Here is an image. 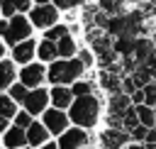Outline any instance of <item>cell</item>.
Returning a JSON list of instances; mask_svg holds the SVG:
<instances>
[{"mask_svg": "<svg viewBox=\"0 0 156 149\" xmlns=\"http://www.w3.org/2000/svg\"><path fill=\"white\" fill-rule=\"evenodd\" d=\"M134 107H136V117H139L141 125H146V127H154V125H156V107H154V105L139 103V105H134Z\"/></svg>", "mask_w": 156, "mask_h": 149, "instance_id": "18", "label": "cell"}, {"mask_svg": "<svg viewBox=\"0 0 156 149\" xmlns=\"http://www.w3.org/2000/svg\"><path fill=\"white\" fill-rule=\"evenodd\" d=\"M73 90H71V85H51V90H49V100H51V105L54 107H61V110H68V105L73 103Z\"/></svg>", "mask_w": 156, "mask_h": 149, "instance_id": "12", "label": "cell"}, {"mask_svg": "<svg viewBox=\"0 0 156 149\" xmlns=\"http://www.w3.org/2000/svg\"><path fill=\"white\" fill-rule=\"evenodd\" d=\"M51 2H54L61 12H68V10H78L85 0H51Z\"/></svg>", "mask_w": 156, "mask_h": 149, "instance_id": "26", "label": "cell"}, {"mask_svg": "<svg viewBox=\"0 0 156 149\" xmlns=\"http://www.w3.org/2000/svg\"><path fill=\"white\" fill-rule=\"evenodd\" d=\"M34 56H37V42H34L32 37H27V39L12 44V59H15L17 64L24 66V64H29Z\"/></svg>", "mask_w": 156, "mask_h": 149, "instance_id": "11", "label": "cell"}, {"mask_svg": "<svg viewBox=\"0 0 156 149\" xmlns=\"http://www.w3.org/2000/svg\"><path fill=\"white\" fill-rule=\"evenodd\" d=\"M71 32V27L68 24H63V22H56V24H51L49 29H44V37L46 39H51V42H58L63 34H68Z\"/></svg>", "mask_w": 156, "mask_h": 149, "instance_id": "20", "label": "cell"}, {"mask_svg": "<svg viewBox=\"0 0 156 149\" xmlns=\"http://www.w3.org/2000/svg\"><path fill=\"white\" fill-rule=\"evenodd\" d=\"M7 24H10V22H2V20H0V34H2V37H5V32H7Z\"/></svg>", "mask_w": 156, "mask_h": 149, "instance_id": "34", "label": "cell"}, {"mask_svg": "<svg viewBox=\"0 0 156 149\" xmlns=\"http://www.w3.org/2000/svg\"><path fill=\"white\" fill-rule=\"evenodd\" d=\"M98 149H100V147H98Z\"/></svg>", "mask_w": 156, "mask_h": 149, "instance_id": "39", "label": "cell"}, {"mask_svg": "<svg viewBox=\"0 0 156 149\" xmlns=\"http://www.w3.org/2000/svg\"><path fill=\"white\" fill-rule=\"evenodd\" d=\"M32 117H34V115H32V112H27V110L15 112V125H20V127H24V129H27V127L32 125Z\"/></svg>", "mask_w": 156, "mask_h": 149, "instance_id": "27", "label": "cell"}, {"mask_svg": "<svg viewBox=\"0 0 156 149\" xmlns=\"http://www.w3.org/2000/svg\"><path fill=\"white\" fill-rule=\"evenodd\" d=\"M20 149H27V147H20ZM29 149H32V147H29Z\"/></svg>", "mask_w": 156, "mask_h": 149, "instance_id": "37", "label": "cell"}, {"mask_svg": "<svg viewBox=\"0 0 156 149\" xmlns=\"http://www.w3.org/2000/svg\"><path fill=\"white\" fill-rule=\"evenodd\" d=\"M122 0H100V10L107 12V15H119L122 12Z\"/></svg>", "mask_w": 156, "mask_h": 149, "instance_id": "25", "label": "cell"}, {"mask_svg": "<svg viewBox=\"0 0 156 149\" xmlns=\"http://www.w3.org/2000/svg\"><path fill=\"white\" fill-rule=\"evenodd\" d=\"M2 142H5V147H10V149L27 147V129H24V127H20V125H15V127L5 129V137H2Z\"/></svg>", "mask_w": 156, "mask_h": 149, "instance_id": "14", "label": "cell"}, {"mask_svg": "<svg viewBox=\"0 0 156 149\" xmlns=\"http://www.w3.org/2000/svg\"><path fill=\"white\" fill-rule=\"evenodd\" d=\"M27 93H29V88H27L22 81H20V83H15V85H10V98H12L15 103H24Z\"/></svg>", "mask_w": 156, "mask_h": 149, "instance_id": "24", "label": "cell"}, {"mask_svg": "<svg viewBox=\"0 0 156 149\" xmlns=\"http://www.w3.org/2000/svg\"><path fill=\"white\" fill-rule=\"evenodd\" d=\"M49 90L46 88H41V85H37V88H29V93H27V98H24V110L27 112H32V115H41L46 107H49Z\"/></svg>", "mask_w": 156, "mask_h": 149, "instance_id": "8", "label": "cell"}, {"mask_svg": "<svg viewBox=\"0 0 156 149\" xmlns=\"http://www.w3.org/2000/svg\"><path fill=\"white\" fill-rule=\"evenodd\" d=\"M37 56H39V61H44V64H51L54 59H58V46H56V42H51V39H41L39 44H37Z\"/></svg>", "mask_w": 156, "mask_h": 149, "instance_id": "15", "label": "cell"}, {"mask_svg": "<svg viewBox=\"0 0 156 149\" xmlns=\"http://www.w3.org/2000/svg\"><path fill=\"white\" fill-rule=\"evenodd\" d=\"M129 139L132 137H129V132L124 127H110V125H105L100 129V134H98V147L100 149H122Z\"/></svg>", "mask_w": 156, "mask_h": 149, "instance_id": "5", "label": "cell"}, {"mask_svg": "<svg viewBox=\"0 0 156 149\" xmlns=\"http://www.w3.org/2000/svg\"><path fill=\"white\" fill-rule=\"evenodd\" d=\"M49 139H51V132L46 129V125L32 120V125L27 127V144H29V147H41V144H46Z\"/></svg>", "mask_w": 156, "mask_h": 149, "instance_id": "13", "label": "cell"}, {"mask_svg": "<svg viewBox=\"0 0 156 149\" xmlns=\"http://www.w3.org/2000/svg\"><path fill=\"white\" fill-rule=\"evenodd\" d=\"M105 115V100L100 93H88V95H76L73 103L68 105V117L71 125L85 127V129H95L102 122Z\"/></svg>", "mask_w": 156, "mask_h": 149, "instance_id": "1", "label": "cell"}, {"mask_svg": "<svg viewBox=\"0 0 156 149\" xmlns=\"http://www.w3.org/2000/svg\"><path fill=\"white\" fill-rule=\"evenodd\" d=\"M129 98H132V105H139V103H144V88H136V90H134Z\"/></svg>", "mask_w": 156, "mask_h": 149, "instance_id": "29", "label": "cell"}, {"mask_svg": "<svg viewBox=\"0 0 156 149\" xmlns=\"http://www.w3.org/2000/svg\"><path fill=\"white\" fill-rule=\"evenodd\" d=\"M56 46H58V56H61V59H68V56H76V54H78V42H76V37H73V32L63 34V37L56 42Z\"/></svg>", "mask_w": 156, "mask_h": 149, "instance_id": "16", "label": "cell"}, {"mask_svg": "<svg viewBox=\"0 0 156 149\" xmlns=\"http://www.w3.org/2000/svg\"><path fill=\"white\" fill-rule=\"evenodd\" d=\"M139 125V117H136V107L134 105H129L127 110H124V115H122V127L129 132L132 127H136Z\"/></svg>", "mask_w": 156, "mask_h": 149, "instance_id": "23", "label": "cell"}, {"mask_svg": "<svg viewBox=\"0 0 156 149\" xmlns=\"http://www.w3.org/2000/svg\"><path fill=\"white\" fill-rule=\"evenodd\" d=\"M20 81L27 85V88H37V85H41L44 81H46V66H44V61L41 64H24L22 66V71H20Z\"/></svg>", "mask_w": 156, "mask_h": 149, "instance_id": "9", "label": "cell"}, {"mask_svg": "<svg viewBox=\"0 0 156 149\" xmlns=\"http://www.w3.org/2000/svg\"><path fill=\"white\" fill-rule=\"evenodd\" d=\"M41 149H58V144H56V142H51V139H49V142H46V144H41Z\"/></svg>", "mask_w": 156, "mask_h": 149, "instance_id": "33", "label": "cell"}, {"mask_svg": "<svg viewBox=\"0 0 156 149\" xmlns=\"http://www.w3.org/2000/svg\"><path fill=\"white\" fill-rule=\"evenodd\" d=\"M34 2H51V0H34Z\"/></svg>", "mask_w": 156, "mask_h": 149, "instance_id": "36", "label": "cell"}, {"mask_svg": "<svg viewBox=\"0 0 156 149\" xmlns=\"http://www.w3.org/2000/svg\"><path fill=\"white\" fill-rule=\"evenodd\" d=\"M78 59H80V64L85 66V71H90L95 64H98V56H95V51L93 49H88V46H78V54H76Z\"/></svg>", "mask_w": 156, "mask_h": 149, "instance_id": "21", "label": "cell"}, {"mask_svg": "<svg viewBox=\"0 0 156 149\" xmlns=\"http://www.w3.org/2000/svg\"><path fill=\"white\" fill-rule=\"evenodd\" d=\"M144 144H146V147H154V144H156V127H149V132H146V139H144Z\"/></svg>", "mask_w": 156, "mask_h": 149, "instance_id": "30", "label": "cell"}, {"mask_svg": "<svg viewBox=\"0 0 156 149\" xmlns=\"http://www.w3.org/2000/svg\"><path fill=\"white\" fill-rule=\"evenodd\" d=\"M122 149H146V144H144V142H136V139H129Z\"/></svg>", "mask_w": 156, "mask_h": 149, "instance_id": "31", "label": "cell"}, {"mask_svg": "<svg viewBox=\"0 0 156 149\" xmlns=\"http://www.w3.org/2000/svg\"><path fill=\"white\" fill-rule=\"evenodd\" d=\"M98 85H100V90H102L105 95L117 93V90H122V73H117V71H112V68H100V73H98Z\"/></svg>", "mask_w": 156, "mask_h": 149, "instance_id": "10", "label": "cell"}, {"mask_svg": "<svg viewBox=\"0 0 156 149\" xmlns=\"http://www.w3.org/2000/svg\"><path fill=\"white\" fill-rule=\"evenodd\" d=\"M15 66L12 61H0V88H10L12 81H15Z\"/></svg>", "mask_w": 156, "mask_h": 149, "instance_id": "19", "label": "cell"}, {"mask_svg": "<svg viewBox=\"0 0 156 149\" xmlns=\"http://www.w3.org/2000/svg\"><path fill=\"white\" fill-rule=\"evenodd\" d=\"M29 7H32V0H2L0 12L5 17H12L15 12H27Z\"/></svg>", "mask_w": 156, "mask_h": 149, "instance_id": "17", "label": "cell"}, {"mask_svg": "<svg viewBox=\"0 0 156 149\" xmlns=\"http://www.w3.org/2000/svg\"><path fill=\"white\" fill-rule=\"evenodd\" d=\"M2 54H5V46H2V44H0V56H2Z\"/></svg>", "mask_w": 156, "mask_h": 149, "instance_id": "35", "label": "cell"}, {"mask_svg": "<svg viewBox=\"0 0 156 149\" xmlns=\"http://www.w3.org/2000/svg\"><path fill=\"white\" fill-rule=\"evenodd\" d=\"M15 112H17V103L10 95H0V115H5L10 120V117H15Z\"/></svg>", "mask_w": 156, "mask_h": 149, "instance_id": "22", "label": "cell"}, {"mask_svg": "<svg viewBox=\"0 0 156 149\" xmlns=\"http://www.w3.org/2000/svg\"><path fill=\"white\" fill-rule=\"evenodd\" d=\"M32 27H34V24H32L27 17H22L20 12H15V15H12V20H10V24H7V32H5L7 44L12 46V44H17V42H22V39L32 37Z\"/></svg>", "mask_w": 156, "mask_h": 149, "instance_id": "7", "label": "cell"}, {"mask_svg": "<svg viewBox=\"0 0 156 149\" xmlns=\"http://www.w3.org/2000/svg\"><path fill=\"white\" fill-rule=\"evenodd\" d=\"M85 76V66L80 64L78 56H68V59H54L46 68V81L51 85H71L76 78Z\"/></svg>", "mask_w": 156, "mask_h": 149, "instance_id": "2", "label": "cell"}, {"mask_svg": "<svg viewBox=\"0 0 156 149\" xmlns=\"http://www.w3.org/2000/svg\"><path fill=\"white\" fill-rule=\"evenodd\" d=\"M58 149H88L90 147V129L78 127V125H68L58 137H56Z\"/></svg>", "mask_w": 156, "mask_h": 149, "instance_id": "3", "label": "cell"}, {"mask_svg": "<svg viewBox=\"0 0 156 149\" xmlns=\"http://www.w3.org/2000/svg\"><path fill=\"white\" fill-rule=\"evenodd\" d=\"M146 132H149V127L139 122L136 127H132V129H129V137H132V139H136V142H144V139H146Z\"/></svg>", "mask_w": 156, "mask_h": 149, "instance_id": "28", "label": "cell"}, {"mask_svg": "<svg viewBox=\"0 0 156 149\" xmlns=\"http://www.w3.org/2000/svg\"><path fill=\"white\" fill-rule=\"evenodd\" d=\"M5 129H7V117L0 115V132H5Z\"/></svg>", "mask_w": 156, "mask_h": 149, "instance_id": "32", "label": "cell"}, {"mask_svg": "<svg viewBox=\"0 0 156 149\" xmlns=\"http://www.w3.org/2000/svg\"><path fill=\"white\" fill-rule=\"evenodd\" d=\"M41 122L46 125V129L51 132V137H58L68 125H71V117H68V110H61V107H46L41 112Z\"/></svg>", "mask_w": 156, "mask_h": 149, "instance_id": "6", "label": "cell"}, {"mask_svg": "<svg viewBox=\"0 0 156 149\" xmlns=\"http://www.w3.org/2000/svg\"><path fill=\"white\" fill-rule=\"evenodd\" d=\"M154 127H156V125H154Z\"/></svg>", "mask_w": 156, "mask_h": 149, "instance_id": "38", "label": "cell"}, {"mask_svg": "<svg viewBox=\"0 0 156 149\" xmlns=\"http://www.w3.org/2000/svg\"><path fill=\"white\" fill-rule=\"evenodd\" d=\"M29 17H32L29 22H32L34 27H39V29H49L51 24L61 22V10H58L54 2H37V5L32 7Z\"/></svg>", "mask_w": 156, "mask_h": 149, "instance_id": "4", "label": "cell"}]
</instances>
